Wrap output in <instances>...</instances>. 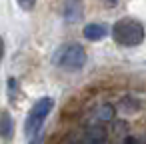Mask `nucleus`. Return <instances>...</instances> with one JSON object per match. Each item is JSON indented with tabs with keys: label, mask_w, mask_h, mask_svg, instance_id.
<instances>
[{
	"label": "nucleus",
	"mask_w": 146,
	"mask_h": 144,
	"mask_svg": "<svg viewBox=\"0 0 146 144\" xmlns=\"http://www.w3.org/2000/svg\"><path fill=\"white\" fill-rule=\"evenodd\" d=\"M112 38L120 46H138L144 40V26L136 18H120L112 26Z\"/></svg>",
	"instance_id": "f257e3e1"
},
{
	"label": "nucleus",
	"mask_w": 146,
	"mask_h": 144,
	"mask_svg": "<svg viewBox=\"0 0 146 144\" xmlns=\"http://www.w3.org/2000/svg\"><path fill=\"white\" fill-rule=\"evenodd\" d=\"M52 60L58 68L74 72V70H80L86 64V52L80 44H64L56 50Z\"/></svg>",
	"instance_id": "f03ea898"
},
{
	"label": "nucleus",
	"mask_w": 146,
	"mask_h": 144,
	"mask_svg": "<svg viewBox=\"0 0 146 144\" xmlns=\"http://www.w3.org/2000/svg\"><path fill=\"white\" fill-rule=\"evenodd\" d=\"M52 108H54V100L52 98H40V100H36V104L32 106V110H30V114L26 118V128L24 130H26L28 136H34L40 130L44 118L52 112Z\"/></svg>",
	"instance_id": "7ed1b4c3"
},
{
	"label": "nucleus",
	"mask_w": 146,
	"mask_h": 144,
	"mask_svg": "<svg viewBox=\"0 0 146 144\" xmlns=\"http://www.w3.org/2000/svg\"><path fill=\"white\" fill-rule=\"evenodd\" d=\"M64 16L68 22H78L82 16V2L80 0H66L64 4Z\"/></svg>",
	"instance_id": "20e7f679"
},
{
	"label": "nucleus",
	"mask_w": 146,
	"mask_h": 144,
	"mask_svg": "<svg viewBox=\"0 0 146 144\" xmlns=\"http://www.w3.org/2000/svg\"><path fill=\"white\" fill-rule=\"evenodd\" d=\"M108 34V26L106 24H86L84 26V38L88 40H102Z\"/></svg>",
	"instance_id": "39448f33"
},
{
	"label": "nucleus",
	"mask_w": 146,
	"mask_h": 144,
	"mask_svg": "<svg viewBox=\"0 0 146 144\" xmlns=\"http://www.w3.org/2000/svg\"><path fill=\"white\" fill-rule=\"evenodd\" d=\"M12 132H14L12 116L8 112H2L0 114V136L2 138H12Z\"/></svg>",
	"instance_id": "423d86ee"
},
{
	"label": "nucleus",
	"mask_w": 146,
	"mask_h": 144,
	"mask_svg": "<svg viewBox=\"0 0 146 144\" xmlns=\"http://www.w3.org/2000/svg\"><path fill=\"white\" fill-rule=\"evenodd\" d=\"M18 4H20V8H24V10H32V6L36 4V0H18Z\"/></svg>",
	"instance_id": "0eeeda50"
},
{
	"label": "nucleus",
	"mask_w": 146,
	"mask_h": 144,
	"mask_svg": "<svg viewBox=\"0 0 146 144\" xmlns=\"http://www.w3.org/2000/svg\"><path fill=\"white\" fill-rule=\"evenodd\" d=\"M98 116H100V118H106V120H108V118H112V108H110V106H104V108H102V112H100Z\"/></svg>",
	"instance_id": "6e6552de"
},
{
	"label": "nucleus",
	"mask_w": 146,
	"mask_h": 144,
	"mask_svg": "<svg viewBox=\"0 0 146 144\" xmlns=\"http://www.w3.org/2000/svg\"><path fill=\"white\" fill-rule=\"evenodd\" d=\"M124 144H140V142H138L136 138H132V136H128V138L124 140Z\"/></svg>",
	"instance_id": "1a4fd4ad"
},
{
	"label": "nucleus",
	"mask_w": 146,
	"mask_h": 144,
	"mask_svg": "<svg viewBox=\"0 0 146 144\" xmlns=\"http://www.w3.org/2000/svg\"><path fill=\"white\" fill-rule=\"evenodd\" d=\"M2 56H4V40L0 36V60H2Z\"/></svg>",
	"instance_id": "9d476101"
},
{
	"label": "nucleus",
	"mask_w": 146,
	"mask_h": 144,
	"mask_svg": "<svg viewBox=\"0 0 146 144\" xmlns=\"http://www.w3.org/2000/svg\"><path fill=\"white\" fill-rule=\"evenodd\" d=\"M106 4H108V6H116V4H118V0H106Z\"/></svg>",
	"instance_id": "9b49d317"
},
{
	"label": "nucleus",
	"mask_w": 146,
	"mask_h": 144,
	"mask_svg": "<svg viewBox=\"0 0 146 144\" xmlns=\"http://www.w3.org/2000/svg\"><path fill=\"white\" fill-rule=\"evenodd\" d=\"M88 144H102V142H98V140H92V142H88Z\"/></svg>",
	"instance_id": "f8f14e48"
},
{
	"label": "nucleus",
	"mask_w": 146,
	"mask_h": 144,
	"mask_svg": "<svg viewBox=\"0 0 146 144\" xmlns=\"http://www.w3.org/2000/svg\"><path fill=\"white\" fill-rule=\"evenodd\" d=\"M30 144H40V140H32V142H30Z\"/></svg>",
	"instance_id": "ddd939ff"
}]
</instances>
